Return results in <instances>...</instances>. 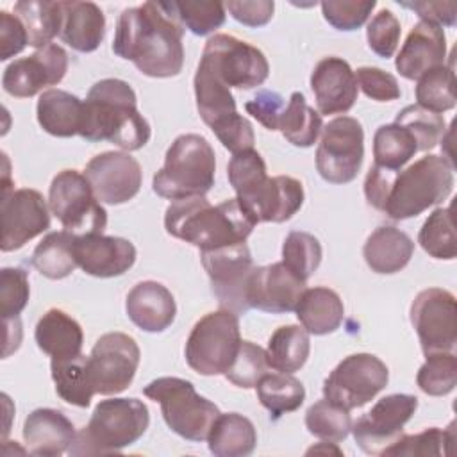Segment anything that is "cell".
<instances>
[{"instance_id": "6da1fadb", "label": "cell", "mask_w": 457, "mask_h": 457, "mask_svg": "<svg viewBox=\"0 0 457 457\" xmlns=\"http://www.w3.org/2000/svg\"><path fill=\"white\" fill-rule=\"evenodd\" d=\"M184 27L170 2H145L125 9L116 23L112 52L148 77H175L184 66Z\"/></svg>"}, {"instance_id": "7a4b0ae2", "label": "cell", "mask_w": 457, "mask_h": 457, "mask_svg": "<svg viewBox=\"0 0 457 457\" xmlns=\"http://www.w3.org/2000/svg\"><path fill=\"white\" fill-rule=\"evenodd\" d=\"M79 136L91 143L109 141L127 152L148 143L150 125L137 111V98L129 82L102 79L91 86Z\"/></svg>"}, {"instance_id": "3957f363", "label": "cell", "mask_w": 457, "mask_h": 457, "mask_svg": "<svg viewBox=\"0 0 457 457\" xmlns=\"http://www.w3.org/2000/svg\"><path fill=\"white\" fill-rule=\"evenodd\" d=\"M255 225L237 198L211 205L205 196H189L173 200L164 212L166 232L200 252L245 243Z\"/></svg>"}, {"instance_id": "277c9868", "label": "cell", "mask_w": 457, "mask_h": 457, "mask_svg": "<svg viewBox=\"0 0 457 457\" xmlns=\"http://www.w3.org/2000/svg\"><path fill=\"white\" fill-rule=\"evenodd\" d=\"M453 189V164L443 155L428 154L405 170L393 171L382 212L391 220L421 214L448 198Z\"/></svg>"}, {"instance_id": "5b68a950", "label": "cell", "mask_w": 457, "mask_h": 457, "mask_svg": "<svg viewBox=\"0 0 457 457\" xmlns=\"http://www.w3.org/2000/svg\"><path fill=\"white\" fill-rule=\"evenodd\" d=\"M150 423L148 407L137 398L102 400L89 423L77 434L70 455L118 453L134 445L146 432Z\"/></svg>"}, {"instance_id": "8992f818", "label": "cell", "mask_w": 457, "mask_h": 457, "mask_svg": "<svg viewBox=\"0 0 457 457\" xmlns=\"http://www.w3.org/2000/svg\"><path fill=\"white\" fill-rule=\"evenodd\" d=\"M216 155L200 134H180L170 145L162 168L152 179V189L168 200L205 196L214 186Z\"/></svg>"}, {"instance_id": "52a82bcc", "label": "cell", "mask_w": 457, "mask_h": 457, "mask_svg": "<svg viewBox=\"0 0 457 457\" xmlns=\"http://www.w3.org/2000/svg\"><path fill=\"white\" fill-rule=\"evenodd\" d=\"M145 396L159 402L166 425L187 441H204L220 409L207 398L200 396L195 386L179 377H161L143 389Z\"/></svg>"}, {"instance_id": "ba28073f", "label": "cell", "mask_w": 457, "mask_h": 457, "mask_svg": "<svg viewBox=\"0 0 457 457\" xmlns=\"http://www.w3.org/2000/svg\"><path fill=\"white\" fill-rule=\"evenodd\" d=\"M241 343L239 318L236 312L220 309L200 318L184 348L187 366L204 377L225 373Z\"/></svg>"}, {"instance_id": "9c48e42d", "label": "cell", "mask_w": 457, "mask_h": 457, "mask_svg": "<svg viewBox=\"0 0 457 457\" xmlns=\"http://www.w3.org/2000/svg\"><path fill=\"white\" fill-rule=\"evenodd\" d=\"M50 212L73 236L102 234L107 212L95 196L86 175L77 170L59 171L48 189Z\"/></svg>"}, {"instance_id": "30bf717a", "label": "cell", "mask_w": 457, "mask_h": 457, "mask_svg": "<svg viewBox=\"0 0 457 457\" xmlns=\"http://www.w3.org/2000/svg\"><path fill=\"white\" fill-rule=\"evenodd\" d=\"M200 64L227 87L252 89L270 75L266 55L253 45L230 34H214L207 39Z\"/></svg>"}, {"instance_id": "8fae6325", "label": "cell", "mask_w": 457, "mask_h": 457, "mask_svg": "<svg viewBox=\"0 0 457 457\" xmlns=\"http://www.w3.org/2000/svg\"><path fill=\"white\" fill-rule=\"evenodd\" d=\"M364 159V130L352 116H337L321 129L316 170L330 184L352 182Z\"/></svg>"}, {"instance_id": "7c38bea8", "label": "cell", "mask_w": 457, "mask_h": 457, "mask_svg": "<svg viewBox=\"0 0 457 457\" xmlns=\"http://www.w3.org/2000/svg\"><path fill=\"white\" fill-rule=\"evenodd\" d=\"M387 380L389 370L377 355L352 353L325 378L323 396L352 411L375 398L387 386Z\"/></svg>"}, {"instance_id": "4fadbf2b", "label": "cell", "mask_w": 457, "mask_h": 457, "mask_svg": "<svg viewBox=\"0 0 457 457\" xmlns=\"http://www.w3.org/2000/svg\"><path fill=\"white\" fill-rule=\"evenodd\" d=\"M200 257L220 307L245 314L250 309L246 302L248 280L255 268L246 243L204 250Z\"/></svg>"}, {"instance_id": "5bb4252c", "label": "cell", "mask_w": 457, "mask_h": 457, "mask_svg": "<svg viewBox=\"0 0 457 457\" xmlns=\"http://www.w3.org/2000/svg\"><path fill=\"white\" fill-rule=\"evenodd\" d=\"M418 409L414 395L395 393L380 398L366 414L352 423L357 446L370 455H382L403 434V425Z\"/></svg>"}, {"instance_id": "9a60e30c", "label": "cell", "mask_w": 457, "mask_h": 457, "mask_svg": "<svg viewBox=\"0 0 457 457\" xmlns=\"http://www.w3.org/2000/svg\"><path fill=\"white\" fill-rule=\"evenodd\" d=\"M411 323L425 355L453 352L457 343L455 296L441 287H428L411 303Z\"/></svg>"}, {"instance_id": "2e32d148", "label": "cell", "mask_w": 457, "mask_h": 457, "mask_svg": "<svg viewBox=\"0 0 457 457\" xmlns=\"http://www.w3.org/2000/svg\"><path fill=\"white\" fill-rule=\"evenodd\" d=\"M139 346L123 332L100 336L89 353V371L98 395H118L125 391L139 366Z\"/></svg>"}, {"instance_id": "e0dca14e", "label": "cell", "mask_w": 457, "mask_h": 457, "mask_svg": "<svg viewBox=\"0 0 457 457\" xmlns=\"http://www.w3.org/2000/svg\"><path fill=\"white\" fill-rule=\"evenodd\" d=\"M36 189H2V252H12L50 228V212Z\"/></svg>"}, {"instance_id": "ac0fdd59", "label": "cell", "mask_w": 457, "mask_h": 457, "mask_svg": "<svg viewBox=\"0 0 457 457\" xmlns=\"http://www.w3.org/2000/svg\"><path fill=\"white\" fill-rule=\"evenodd\" d=\"M84 175L98 202L118 205L132 200L143 182L139 162L127 152H102L95 155Z\"/></svg>"}, {"instance_id": "d6986e66", "label": "cell", "mask_w": 457, "mask_h": 457, "mask_svg": "<svg viewBox=\"0 0 457 457\" xmlns=\"http://www.w3.org/2000/svg\"><path fill=\"white\" fill-rule=\"evenodd\" d=\"M68 70V54L59 45H48L29 57L7 64L2 75L5 93L16 98H29L48 86L62 80Z\"/></svg>"}, {"instance_id": "ffe728a7", "label": "cell", "mask_w": 457, "mask_h": 457, "mask_svg": "<svg viewBox=\"0 0 457 457\" xmlns=\"http://www.w3.org/2000/svg\"><path fill=\"white\" fill-rule=\"evenodd\" d=\"M236 198L255 223H282L300 211L303 204V186L298 179L289 175H266Z\"/></svg>"}, {"instance_id": "44dd1931", "label": "cell", "mask_w": 457, "mask_h": 457, "mask_svg": "<svg viewBox=\"0 0 457 457\" xmlns=\"http://www.w3.org/2000/svg\"><path fill=\"white\" fill-rule=\"evenodd\" d=\"M303 291V280L291 273L284 262H273L253 268L248 280L246 302L250 309L282 314L296 309Z\"/></svg>"}, {"instance_id": "7402d4cb", "label": "cell", "mask_w": 457, "mask_h": 457, "mask_svg": "<svg viewBox=\"0 0 457 457\" xmlns=\"http://www.w3.org/2000/svg\"><path fill=\"white\" fill-rule=\"evenodd\" d=\"M311 89L320 114L348 112L359 93L355 71L341 57H323L311 73Z\"/></svg>"}, {"instance_id": "603a6c76", "label": "cell", "mask_w": 457, "mask_h": 457, "mask_svg": "<svg viewBox=\"0 0 457 457\" xmlns=\"http://www.w3.org/2000/svg\"><path fill=\"white\" fill-rule=\"evenodd\" d=\"M77 264L84 273L100 278L123 275L136 262V248L129 239L104 234L77 236Z\"/></svg>"}, {"instance_id": "cb8c5ba5", "label": "cell", "mask_w": 457, "mask_h": 457, "mask_svg": "<svg viewBox=\"0 0 457 457\" xmlns=\"http://www.w3.org/2000/svg\"><path fill=\"white\" fill-rule=\"evenodd\" d=\"M446 59V36L441 27L420 20L402 45L395 66L403 79L418 80L427 71L443 66Z\"/></svg>"}, {"instance_id": "d4e9b609", "label": "cell", "mask_w": 457, "mask_h": 457, "mask_svg": "<svg viewBox=\"0 0 457 457\" xmlns=\"http://www.w3.org/2000/svg\"><path fill=\"white\" fill-rule=\"evenodd\" d=\"M77 432L73 423L57 409L32 411L23 423V439L30 455L57 457L70 450Z\"/></svg>"}, {"instance_id": "484cf974", "label": "cell", "mask_w": 457, "mask_h": 457, "mask_svg": "<svg viewBox=\"0 0 457 457\" xmlns=\"http://www.w3.org/2000/svg\"><path fill=\"white\" fill-rule=\"evenodd\" d=\"M125 311L130 321L145 332L166 330L177 314L171 291L155 280L136 284L125 300Z\"/></svg>"}, {"instance_id": "4316f807", "label": "cell", "mask_w": 457, "mask_h": 457, "mask_svg": "<svg viewBox=\"0 0 457 457\" xmlns=\"http://www.w3.org/2000/svg\"><path fill=\"white\" fill-rule=\"evenodd\" d=\"M62 27L59 37L77 52H93L105 34V16L95 2H61Z\"/></svg>"}, {"instance_id": "83f0119b", "label": "cell", "mask_w": 457, "mask_h": 457, "mask_svg": "<svg viewBox=\"0 0 457 457\" xmlns=\"http://www.w3.org/2000/svg\"><path fill=\"white\" fill-rule=\"evenodd\" d=\"M414 253L412 239L391 225L377 227L366 239L362 255L371 271L391 275L403 270Z\"/></svg>"}, {"instance_id": "f1b7e54d", "label": "cell", "mask_w": 457, "mask_h": 457, "mask_svg": "<svg viewBox=\"0 0 457 457\" xmlns=\"http://www.w3.org/2000/svg\"><path fill=\"white\" fill-rule=\"evenodd\" d=\"M37 348L52 359L75 357L82 350L84 334L77 320L61 309H48L34 330Z\"/></svg>"}, {"instance_id": "f546056e", "label": "cell", "mask_w": 457, "mask_h": 457, "mask_svg": "<svg viewBox=\"0 0 457 457\" xmlns=\"http://www.w3.org/2000/svg\"><path fill=\"white\" fill-rule=\"evenodd\" d=\"M84 102L64 91V89H48L41 93L36 114L41 129L57 137L77 136L82 123Z\"/></svg>"}, {"instance_id": "4dcf8cb0", "label": "cell", "mask_w": 457, "mask_h": 457, "mask_svg": "<svg viewBox=\"0 0 457 457\" xmlns=\"http://www.w3.org/2000/svg\"><path fill=\"white\" fill-rule=\"evenodd\" d=\"M295 312L309 334L325 336L343 323L345 305L334 289L318 286L303 291Z\"/></svg>"}, {"instance_id": "1f68e13d", "label": "cell", "mask_w": 457, "mask_h": 457, "mask_svg": "<svg viewBox=\"0 0 457 457\" xmlns=\"http://www.w3.org/2000/svg\"><path fill=\"white\" fill-rule=\"evenodd\" d=\"M207 445L216 457H245L255 450L257 432L246 416L227 412L214 420Z\"/></svg>"}, {"instance_id": "d6a6232c", "label": "cell", "mask_w": 457, "mask_h": 457, "mask_svg": "<svg viewBox=\"0 0 457 457\" xmlns=\"http://www.w3.org/2000/svg\"><path fill=\"white\" fill-rule=\"evenodd\" d=\"M50 371L61 400L77 407H87L91 403L96 391L89 371V357L79 353L68 359H52Z\"/></svg>"}, {"instance_id": "836d02e7", "label": "cell", "mask_w": 457, "mask_h": 457, "mask_svg": "<svg viewBox=\"0 0 457 457\" xmlns=\"http://www.w3.org/2000/svg\"><path fill=\"white\" fill-rule=\"evenodd\" d=\"M75 239L77 236L59 230L50 232L43 241L34 248L30 264L46 278L59 280L73 273L79 266L75 257Z\"/></svg>"}, {"instance_id": "e575fe53", "label": "cell", "mask_w": 457, "mask_h": 457, "mask_svg": "<svg viewBox=\"0 0 457 457\" xmlns=\"http://www.w3.org/2000/svg\"><path fill=\"white\" fill-rule=\"evenodd\" d=\"M14 12L21 20L29 46L45 48L52 45V39L61 34L62 27V7L61 2L45 0H23L14 4Z\"/></svg>"}, {"instance_id": "d590c367", "label": "cell", "mask_w": 457, "mask_h": 457, "mask_svg": "<svg viewBox=\"0 0 457 457\" xmlns=\"http://www.w3.org/2000/svg\"><path fill=\"white\" fill-rule=\"evenodd\" d=\"M309 352V332L298 325H284L271 334L266 357L270 368L280 373H295L305 364Z\"/></svg>"}, {"instance_id": "8d00e7d4", "label": "cell", "mask_w": 457, "mask_h": 457, "mask_svg": "<svg viewBox=\"0 0 457 457\" xmlns=\"http://www.w3.org/2000/svg\"><path fill=\"white\" fill-rule=\"evenodd\" d=\"M195 98H196V109L200 118L205 125L212 127L214 123L221 121L227 116H232L237 112L236 100L230 93V87L221 84L204 64L198 62L196 73H195Z\"/></svg>"}, {"instance_id": "74e56055", "label": "cell", "mask_w": 457, "mask_h": 457, "mask_svg": "<svg viewBox=\"0 0 457 457\" xmlns=\"http://www.w3.org/2000/svg\"><path fill=\"white\" fill-rule=\"evenodd\" d=\"M323 129L321 114L314 111L300 91L291 93L287 105L282 111L278 130L295 146H312Z\"/></svg>"}, {"instance_id": "f35d334b", "label": "cell", "mask_w": 457, "mask_h": 457, "mask_svg": "<svg viewBox=\"0 0 457 457\" xmlns=\"http://www.w3.org/2000/svg\"><path fill=\"white\" fill-rule=\"evenodd\" d=\"M255 387L257 398L271 420L296 411L305 400L303 384L291 373H266Z\"/></svg>"}, {"instance_id": "ab89813d", "label": "cell", "mask_w": 457, "mask_h": 457, "mask_svg": "<svg viewBox=\"0 0 457 457\" xmlns=\"http://www.w3.org/2000/svg\"><path fill=\"white\" fill-rule=\"evenodd\" d=\"M418 152L414 137L400 125H380L373 136V157L375 166L398 171Z\"/></svg>"}, {"instance_id": "60d3db41", "label": "cell", "mask_w": 457, "mask_h": 457, "mask_svg": "<svg viewBox=\"0 0 457 457\" xmlns=\"http://www.w3.org/2000/svg\"><path fill=\"white\" fill-rule=\"evenodd\" d=\"M420 246L434 259L452 261L457 255V236L450 207H437L425 220L418 234Z\"/></svg>"}, {"instance_id": "b9f144b4", "label": "cell", "mask_w": 457, "mask_h": 457, "mask_svg": "<svg viewBox=\"0 0 457 457\" xmlns=\"http://www.w3.org/2000/svg\"><path fill=\"white\" fill-rule=\"evenodd\" d=\"M416 100L427 111L445 112L455 107V80L452 62L448 66H437L418 79Z\"/></svg>"}, {"instance_id": "7bdbcfd3", "label": "cell", "mask_w": 457, "mask_h": 457, "mask_svg": "<svg viewBox=\"0 0 457 457\" xmlns=\"http://www.w3.org/2000/svg\"><path fill=\"white\" fill-rule=\"evenodd\" d=\"M307 430L325 441H343L352 430L350 411L323 398L312 403L305 412Z\"/></svg>"}, {"instance_id": "ee69618b", "label": "cell", "mask_w": 457, "mask_h": 457, "mask_svg": "<svg viewBox=\"0 0 457 457\" xmlns=\"http://www.w3.org/2000/svg\"><path fill=\"white\" fill-rule=\"evenodd\" d=\"M321 245L318 237L309 232L293 230L286 236L282 245V262L300 280H307L321 262Z\"/></svg>"}, {"instance_id": "f6af8a7d", "label": "cell", "mask_w": 457, "mask_h": 457, "mask_svg": "<svg viewBox=\"0 0 457 457\" xmlns=\"http://www.w3.org/2000/svg\"><path fill=\"white\" fill-rule=\"evenodd\" d=\"M395 123L403 127L414 137L416 146L421 152L434 148L441 137H445L446 130V123L441 114L427 111L418 104L403 107L396 114Z\"/></svg>"}, {"instance_id": "bcb514c9", "label": "cell", "mask_w": 457, "mask_h": 457, "mask_svg": "<svg viewBox=\"0 0 457 457\" xmlns=\"http://www.w3.org/2000/svg\"><path fill=\"white\" fill-rule=\"evenodd\" d=\"M425 364L418 370V387L430 396H445L457 386V359L453 352L425 355Z\"/></svg>"}, {"instance_id": "7dc6e473", "label": "cell", "mask_w": 457, "mask_h": 457, "mask_svg": "<svg viewBox=\"0 0 457 457\" xmlns=\"http://www.w3.org/2000/svg\"><path fill=\"white\" fill-rule=\"evenodd\" d=\"M270 364L266 350L252 341H241L239 348L225 370V378L237 387L250 389L259 384V380L268 373Z\"/></svg>"}, {"instance_id": "c3c4849f", "label": "cell", "mask_w": 457, "mask_h": 457, "mask_svg": "<svg viewBox=\"0 0 457 457\" xmlns=\"http://www.w3.org/2000/svg\"><path fill=\"white\" fill-rule=\"evenodd\" d=\"M453 425L450 423V427L446 430H441L437 427H430L425 428L420 434H412V436H405L402 434L400 439L389 446L382 455H400V457H416V455H443V453H450V446L455 439L453 436Z\"/></svg>"}, {"instance_id": "681fc988", "label": "cell", "mask_w": 457, "mask_h": 457, "mask_svg": "<svg viewBox=\"0 0 457 457\" xmlns=\"http://www.w3.org/2000/svg\"><path fill=\"white\" fill-rule=\"evenodd\" d=\"M171 11L184 29L196 36H207L225 23V4L211 2H170Z\"/></svg>"}, {"instance_id": "f907efd6", "label": "cell", "mask_w": 457, "mask_h": 457, "mask_svg": "<svg viewBox=\"0 0 457 457\" xmlns=\"http://www.w3.org/2000/svg\"><path fill=\"white\" fill-rule=\"evenodd\" d=\"M323 18L337 30H357L362 27L371 11L375 9V0H323L321 4Z\"/></svg>"}, {"instance_id": "816d5d0a", "label": "cell", "mask_w": 457, "mask_h": 457, "mask_svg": "<svg viewBox=\"0 0 457 457\" xmlns=\"http://www.w3.org/2000/svg\"><path fill=\"white\" fill-rule=\"evenodd\" d=\"M29 275L21 268H2L0 271V314L4 320L18 318L29 303Z\"/></svg>"}, {"instance_id": "f5cc1de1", "label": "cell", "mask_w": 457, "mask_h": 457, "mask_svg": "<svg viewBox=\"0 0 457 457\" xmlns=\"http://www.w3.org/2000/svg\"><path fill=\"white\" fill-rule=\"evenodd\" d=\"M402 27L398 18L389 9H380L366 27V39L371 52L378 57H393L398 48Z\"/></svg>"}, {"instance_id": "db71d44e", "label": "cell", "mask_w": 457, "mask_h": 457, "mask_svg": "<svg viewBox=\"0 0 457 457\" xmlns=\"http://www.w3.org/2000/svg\"><path fill=\"white\" fill-rule=\"evenodd\" d=\"M227 177L236 195H241L255 182L266 177V162L253 148L237 152L232 155L227 166Z\"/></svg>"}, {"instance_id": "11a10c76", "label": "cell", "mask_w": 457, "mask_h": 457, "mask_svg": "<svg viewBox=\"0 0 457 457\" xmlns=\"http://www.w3.org/2000/svg\"><path fill=\"white\" fill-rule=\"evenodd\" d=\"M211 130L214 132V136L220 139V143L230 150L232 154L253 148L255 143V134H253V127L252 123L241 116L239 112L223 118L221 121L214 123L211 127Z\"/></svg>"}, {"instance_id": "9f6ffc18", "label": "cell", "mask_w": 457, "mask_h": 457, "mask_svg": "<svg viewBox=\"0 0 457 457\" xmlns=\"http://www.w3.org/2000/svg\"><path fill=\"white\" fill-rule=\"evenodd\" d=\"M355 79H357V86L371 100L391 102V100L400 98V95H402L395 75H391L380 68L362 66L355 71Z\"/></svg>"}, {"instance_id": "6f0895ef", "label": "cell", "mask_w": 457, "mask_h": 457, "mask_svg": "<svg viewBox=\"0 0 457 457\" xmlns=\"http://www.w3.org/2000/svg\"><path fill=\"white\" fill-rule=\"evenodd\" d=\"M284 107V98L277 91L270 89H261L252 100L245 104L246 112L268 130H278V121Z\"/></svg>"}, {"instance_id": "680465c9", "label": "cell", "mask_w": 457, "mask_h": 457, "mask_svg": "<svg viewBox=\"0 0 457 457\" xmlns=\"http://www.w3.org/2000/svg\"><path fill=\"white\" fill-rule=\"evenodd\" d=\"M29 45L27 30L16 14L0 11V61H7Z\"/></svg>"}, {"instance_id": "91938a15", "label": "cell", "mask_w": 457, "mask_h": 457, "mask_svg": "<svg viewBox=\"0 0 457 457\" xmlns=\"http://www.w3.org/2000/svg\"><path fill=\"white\" fill-rule=\"evenodd\" d=\"M225 9L246 27H262L271 20L275 4L271 0H230Z\"/></svg>"}, {"instance_id": "94428289", "label": "cell", "mask_w": 457, "mask_h": 457, "mask_svg": "<svg viewBox=\"0 0 457 457\" xmlns=\"http://www.w3.org/2000/svg\"><path fill=\"white\" fill-rule=\"evenodd\" d=\"M402 7L412 9L420 20L430 21L437 27H453L457 20L455 2H398Z\"/></svg>"}]
</instances>
